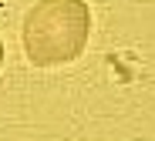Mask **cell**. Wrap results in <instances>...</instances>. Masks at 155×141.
Returning <instances> with one entry per match:
<instances>
[{"mask_svg":"<svg viewBox=\"0 0 155 141\" xmlns=\"http://www.w3.org/2000/svg\"><path fill=\"white\" fill-rule=\"evenodd\" d=\"M91 10L84 0H37L24 17V54L34 67H64L88 47Z\"/></svg>","mask_w":155,"mask_h":141,"instance_id":"6da1fadb","label":"cell"},{"mask_svg":"<svg viewBox=\"0 0 155 141\" xmlns=\"http://www.w3.org/2000/svg\"><path fill=\"white\" fill-rule=\"evenodd\" d=\"M0 64H4V40H0Z\"/></svg>","mask_w":155,"mask_h":141,"instance_id":"7a4b0ae2","label":"cell"}]
</instances>
